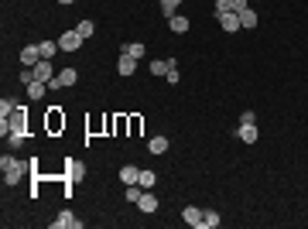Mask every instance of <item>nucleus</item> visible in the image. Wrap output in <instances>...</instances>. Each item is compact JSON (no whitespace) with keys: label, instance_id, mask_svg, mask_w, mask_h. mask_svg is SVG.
<instances>
[{"label":"nucleus","instance_id":"f257e3e1","mask_svg":"<svg viewBox=\"0 0 308 229\" xmlns=\"http://www.w3.org/2000/svg\"><path fill=\"white\" fill-rule=\"evenodd\" d=\"M0 168H4V185H17L24 174L31 171V161H17L14 154H4L0 158Z\"/></svg>","mask_w":308,"mask_h":229},{"label":"nucleus","instance_id":"f03ea898","mask_svg":"<svg viewBox=\"0 0 308 229\" xmlns=\"http://www.w3.org/2000/svg\"><path fill=\"white\" fill-rule=\"evenodd\" d=\"M82 178H86V164H79L76 158H68V161H65V182H62L65 195H72V185L82 182Z\"/></svg>","mask_w":308,"mask_h":229},{"label":"nucleus","instance_id":"7ed1b4c3","mask_svg":"<svg viewBox=\"0 0 308 229\" xmlns=\"http://www.w3.org/2000/svg\"><path fill=\"white\" fill-rule=\"evenodd\" d=\"M55 41H58V48H62V52H79V48H82V41H86V38H82L79 31L72 28V31H62V35H58Z\"/></svg>","mask_w":308,"mask_h":229},{"label":"nucleus","instance_id":"20e7f679","mask_svg":"<svg viewBox=\"0 0 308 229\" xmlns=\"http://www.w3.org/2000/svg\"><path fill=\"white\" fill-rule=\"evenodd\" d=\"M76 79H79L76 69H62V72H55V79L48 82V89H68V86H76Z\"/></svg>","mask_w":308,"mask_h":229},{"label":"nucleus","instance_id":"39448f33","mask_svg":"<svg viewBox=\"0 0 308 229\" xmlns=\"http://www.w3.org/2000/svg\"><path fill=\"white\" fill-rule=\"evenodd\" d=\"M52 229H82V219H76L72 212H58V219H52Z\"/></svg>","mask_w":308,"mask_h":229},{"label":"nucleus","instance_id":"423d86ee","mask_svg":"<svg viewBox=\"0 0 308 229\" xmlns=\"http://www.w3.org/2000/svg\"><path fill=\"white\" fill-rule=\"evenodd\" d=\"M38 62H41V48H38V45H24V48H21V65L34 69Z\"/></svg>","mask_w":308,"mask_h":229},{"label":"nucleus","instance_id":"0eeeda50","mask_svg":"<svg viewBox=\"0 0 308 229\" xmlns=\"http://www.w3.org/2000/svg\"><path fill=\"white\" fill-rule=\"evenodd\" d=\"M182 219H185V226H192V229H205V226H202V209L185 206V209H182Z\"/></svg>","mask_w":308,"mask_h":229},{"label":"nucleus","instance_id":"6e6552de","mask_svg":"<svg viewBox=\"0 0 308 229\" xmlns=\"http://www.w3.org/2000/svg\"><path fill=\"white\" fill-rule=\"evenodd\" d=\"M34 79H41V82H52V79H55V69H52V58H41V62L34 65Z\"/></svg>","mask_w":308,"mask_h":229},{"label":"nucleus","instance_id":"1a4fd4ad","mask_svg":"<svg viewBox=\"0 0 308 229\" xmlns=\"http://www.w3.org/2000/svg\"><path fill=\"white\" fill-rule=\"evenodd\" d=\"M137 209L140 212H158V195L151 192V188H144V195L137 198Z\"/></svg>","mask_w":308,"mask_h":229},{"label":"nucleus","instance_id":"9d476101","mask_svg":"<svg viewBox=\"0 0 308 229\" xmlns=\"http://www.w3.org/2000/svg\"><path fill=\"white\" fill-rule=\"evenodd\" d=\"M48 130H52V134L65 130V116H62V106H52V110H48Z\"/></svg>","mask_w":308,"mask_h":229},{"label":"nucleus","instance_id":"9b49d317","mask_svg":"<svg viewBox=\"0 0 308 229\" xmlns=\"http://www.w3.org/2000/svg\"><path fill=\"white\" fill-rule=\"evenodd\" d=\"M219 28H223V31H226V35H233V31H243V24H240V14H223V17H219Z\"/></svg>","mask_w":308,"mask_h":229},{"label":"nucleus","instance_id":"f8f14e48","mask_svg":"<svg viewBox=\"0 0 308 229\" xmlns=\"http://www.w3.org/2000/svg\"><path fill=\"white\" fill-rule=\"evenodd\" d=\"M134 69H137V58H130V55L120 52V55H116V72L127 79V75H134Z\"/></svg>","mask_w":308,"mask_h":229},{"label":"nucleus","instance_id":"ddd939ff","mask_svg":"<svg viewBox=\"0 0 308 229\" xmlns=\"http://www.w3.org/2000/svg\"><path fill=\"white\" fill-rule=\"evenodd\" d=\"M236 137L243 140V144H257V123H240V130H236Z\"/></svg>","mask_w":308,"mask_h":229},{"label":"nucleus","instance_id":"4468645a","mask_svg":"<svg viewBox=\"0 0 308 229\" xmlns=\"http://www.w3.org/2000/svg\"><path fill=\"white\" fill-rule=\"evenodd\" d=\"M137 178H140V168H134V164H124L120 168V182L124 185H137Z\"/></svg>","mask_w":308,"mask_h":229},{"label":"nucleus","instance_id":"2eb2a0df","mask_svg":"<svg viewBox=\"0 0 308 229\" xmlns=\"http://www.w3.org/2000/svg\"><path fill=\"white\" fill-rule=\"evenodd\" d=\"M168 24H171V31H175V35H185V31H188V28H192V24H188V17H185V14H175V17H168Z\"/></svg>","mask_w":308,"mask_h":229},{"label":"nucleus","instance_id":"dca6fc26","mask_svg":"<svg viewBox=\"0 0 308 229\" xmlns=\"http://www.w3.org/2000/svg\"><path fill=\"white\" fill-rule=\"evenodd\" d=\"M240 24H243L247 31H253V28H257V11H253V4L247 7V11H240Z\"/></svg>","mask_w":308,"mask_h":229},{"label":"nucleus","instance_id":"f3484780","mask_svg":"<svg viewBox=\"0 0 308 229\" xmlns=\"http://www.w3.org/2000/svg\"><path fill=\"white\" fill-rule=\"evenodd\" d=\"M137 185H140V188H154V185H158V174L151 171V168H140V178H137Z\"/></svg>","mask_w":308,"mask_h":229},{"label":"nucleus","instance_id":"a211bd4d","mask_svg":"<svg viewBox=\"0 0 308 229\" xmlns=\"http://www.w3.org/2000/svg\"><path fill=\"white\" fill-rule=\"evenodd\" d=\"M45 89H48V82H41V79L28 82V96H31V99H41V96H45Z\"/></svg>","mask_w":308,"mask_h":229},{"label":"nucleus","instance_id":"6ab92c4d","mask_svg":"<svg viewBox=\"0 0 308 229\" xmlns=\"http://www.w3.org/2000/svg\"><path fill=\"white\" fill-rule=\"evenodd\" d=\"M202 226L205 229H216L219 226V212H216V209H202Z\"/></svg>","mask_w":308,"mask_h":229},{"label":"nucleus","instance_id":"aec40b11","mask_svg":"<svg viewBox=\"0 0 308 229\" xmlns=\"http://www.w3.org/2000/svg\"><path fill=\"white\" fill-rule=\"evenodd\" d=\"M120 52H124V55H130V58H144V45H140V41H127Z\"/></svg>","mask_w":308,"mask_h":229},{"label":"nucleus","instance_id":"412c9836","mask_svg":"<svg viewBox=\"0 0 308 229\" xmlns=\"http://www.w3.org/2000/svg\"><path fill=\"white\" fill-rule=\"evenodd\" d=\"M38 48H41V58H55L62 48H58V41H38Z\"/></svg>","mask_w":308,"mask_h":229},{"label":"nucleus","instance_id":"4be33fe9","mask_svg":"<svg viewBox=\"0 0 308 229\" xmlns=\"http://www.w3.org/2000/svg\"><path fill=\"white\" fill-rule=\"evenodd\" d=\"M168 69H171L168 58H154V62H151V75H168Z\"/></svg>","mask_w":308,"mask_h":229},{"label":"nucleus","instance_id":"5701e85b","mask_svg":"<svg viewBox=\"0 0 308 229\" xmlns=\"http://www.w3.org/2000/svg\"><path fill=\"white\" fill-rule=\"evenodd\" d=\"M17 106H21V103H17V99H11V96H4V99H0V116L7 120V116H11L14 110H17Z\"/></svg>","mask_w":308,"mask_h":229},{"label":"nucleus","instance_id":"b1692460","mask_svg":"<svg viewBox=\"0 0 308 229\" xmlns=\"http://www.w3.org/2000/svg\"><path fill=\"white\" fill-rule=\"evenodd\" d=\"M178 7H182V0H161V14H164V17H175Z\"/></svg>","mask_w":308,"mask_h":229},{"label":"nucleus","instance_id":"393cba45","mask_svg":"<svg viewBox=\"0 0 308 229\" xmlns=\"http://www.w3.org/2000/svg\"><path fill=\"white\" fill-rule=\"evenodd\" d=\"M148 150H151V154H164V150H168V137H151Z\"/></svg>","mask_w":308,"mask_h":229},{"label":"nucleus","instance_id":"a878e982","mask_svg":"<svg viewBox=\"0 0 308 229\" xmlns=\"http://www.w3.org/2000/svg\"><path fill=\"white\" fill-rule=\"evenodd\" d=\"M76 31H79L82 38H92V31H96V24H92L89 17H86V21H79V24H76Z\"/></svg>","mask_w":308,"mask_h":229},{"label":"nucleus","instance_id":"bb28decb","mask_svg":"<svg viewBox=\"0 0 308 229\" xmlns=\"http://www.w3.org/2000/svg\"><path fill=\"white\" fill-rule=\"evenodd\" d=\"M140 195H144L140 185H127V202H134V206H137V198H140Z\"/></svg>","mask_w":308,"mask_h":229},{"label":"nucleus","instance_id":"cd10ccee","mask_svg":"<svg viewBox=\"0 0 308 229\" xmlns=\"http://www.w3.org/2000/svg\"><path fill=\"white\" fill-rule=\"evenodd\" d=\"M127 123H130V137H137V134H140V126H144V120H140V116H130Z\"/></svg>","mask_w":308,"mask_h":229},{"label":"nucleus","instance_id":"c85d7f7f","mask_svg":"<svg viewBox=\"0 0 308 229\" xmlns=\"http://www.w3.org/2000/svg\"><path fill=\"white\" fill-rule=\"evenodd\" d=\"M240 123H257V113H253V110H243V113H240Z\"/></svg>","mask_w":308,"mask_h":229},{"label":"nucleus","instance_id":"c756f323","mask_svg":"<svg viewBox=\"0 0 308 229\" xmlns=\"http://www.w3.org/2000/svg\"><path fill=\"white\" fill-rule=\"evenodd\" d=\"M58 4H65V7H68V4H76V0H58Z\"/></svg>","mask_w":308,"mask_h":229},{"label":"nucleus","instance_id":"7c9ffc66","mask_svg":"<svg viewBox=\"0 0 308 229\" xmlns=\"http://www.w3.org/2000/svg\"><path fill=\"white\" fill-rule=\"evenodd\" d=\"M250 4H253V0H250Z\"/></svg>","mask_w":308,"mask_h":229}]
</instances>
